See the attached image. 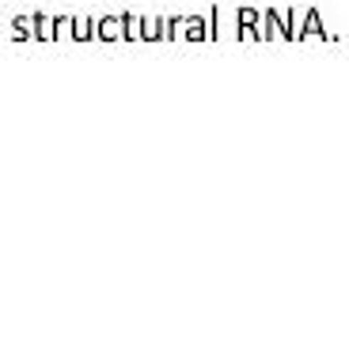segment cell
<instances>
[{"mask_svg": "<svg viewBox=\"0 0 349 364\" xmlns=\"http://www.w3.org/2000/svg\"><path fill=\"white\" fill-rule=\"evenodd\" d=\"M144 31H149V19H137L133 11H122V38L126 42L144 38Z\"/></svg>", "mask_w": 349, "mask_h": 364, "instance_id": "1", "label": "cell"}, {"mask_svg": "<svg viewBox=\"0 0 349 364\" xmlns=\"http://www.w3.org/2000/svg\"><path fill=\"white\" fill-rule=\"evenodd\" d=\"M31 23H35V38H42V42H53V38H58V27H53V19H46L42 11H35V16H31Z\"/></svg>", "mask_w": 349, "mask_h": 364, "instance_id": "2", "label": "cell"}, {"mask_svg": "<svg viewBox=\"0 0 349 364\" xmlns=\"http://www.w3.org/2000/svg\"><path fill=\"white\" fill-rule=\"evenodd\" d=\"M99 38H103V42H118L122 38V16L99 19Z\"/></svg>", "mask_w": 349, "mask_h": 364, "instance_id": "3", "label": "cell"}, {"mask_svg": "<svg viewBox=\"0 0 349 364\" xmlns=\"http://www.w3.org/2000/svg\"><path fill=\"white\" fill-rule=\"evenodd\" d=\"M73 38L76 42H92V38H99V19H76V31H73Z\"/></svg>", "mask_w": 349, "mask_h": 364, "instance_id": "4", "label": "cell"}, {"mask_svg": "<svg viewBox=\"0 0 349 364\" xmlns=\"http://www.w3.org/2000/svg\"><path fill=\"white\" fill-rule=\"evenodd\" d=\"M12 38H16V42L35 38V23H31V16H16V19H12Z\"/></svg>", "mask_w": 349, "mask_h": 364, "instance_id": "5", "label": "cell"}, {"mask_svg": "<svg viewBox=\"0 0 349 364\" xmlns=\"http://www.w3.org/2000/svg\"><path fill=\"white\" fill-rule=\"evenodd\" d=\"M53 27H58V38H65V34L73 38V31H76V16H53Z\"/></svg>", "mask_w": 349, "mask_h": 364, "instance_id": "6", "label": "cell"}, {"mask_svg": "<svg viewBox=\"0 0 349 364\" xmlns=\"http://www.w3.org/2000/svg\"><path fill=\"white\" fill-rule=\"evenodd\" d=\"M144 38H167V19H152L149 31H144Z\"/></svg>", "mask_w": 349, "mask_h": 364, "instance_id": "7", "label": "cell"}, {"mask_svg": "<svg viewBox=\"0 0 349 364\" xmlns=\"http://www.w3.org/2000/svg\"><path fill=\"white\" fill-rule=\"evenodd\" d=\"M205 23H201V19H186V38H205Z\"/></svg>", "mask_w": 349, "mask_h": 364, "instance_id": "8", "label": "cell"}, {"mask_svg": "<svg viewBox=\"0 0 349 364\" xmlns=\"http://www.w3.org/2000/svg\"><path fill=\"white\" fill-rule=\"evenodd\" d=\"M178 27H183V19H167V38H171V34H178Z\"/></svg>", "mask_w": 349, "mask_h": 364, "instance_id": "9", "label": "cell"}]
</instances>
